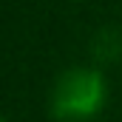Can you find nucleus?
<instances>
[{"mask_svg": "<svg viewBox=\"0 0 122 122\" xmlns=\"http://www.w3.org/2000/svg\"><path fill=\"white\" fill-rule=\"evenodd\" d=\"M0 122H9V119H6V117H0Z\"/></svg>", "mask_w": 122, "mask_h": 122, "instance_id": "nucleus-3", "label": "nucleus"}, {"mask_svg": "<svg viewBox=\"0 0 122 122\" xmlns=\"http://www.w3.org/2000/svg\"><path fill=\"white\" fill-rule=\"evenodd\" d=\"M91 60L97 68L102 65H114V62L122 60V29L119 26H102V29L94 31L91 37Z\"/></svg>", "mask_w": 122, "mask_h": 122, "instance_id": "nucleus-2", "label": "nucleus"}, {"mask_svg": "<svg viewBox=\"0 0 122 122\" xmlns=\"http://www.w3.org/2000/svg\"><path fill=\"white\" fill-rule=\"evenodd\" d=\"M108 105V80L97 65H71L57 74L48 91L54 122H91Z\"/></svg>", "mask_w": 122, "mask_h": 122, "instance_id": "nucleus-1", "label": "nucleus"}]
</instances>
